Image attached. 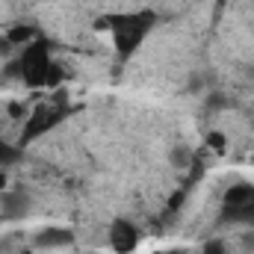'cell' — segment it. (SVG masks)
I'll list each match as a JSON object with an SVG mask.
<instances>
[{
    "label": "cell",
    "instance_id": "1",
    "mask_svg": "<svg viewBox=\"0 0 254 254\" xmlns=\"http://www.w3.org/2000/svg\"><path fill=\"white\" fill-rule=\"evenodd\" d=\"M151 24H154V15H151V12H139V15H113V18L98 21V27H107V30L113 33L116 48H119L122 57L133 54V51L145 42V36L151 33Z\"/></svg>",
    "mask_w": 254,
    "mask_h": 254
},
{
    "label": "cell",
    "instance_id": "2",
    "mask_svg": "<svg viewBox=\"0 0 254 254\" xmlns=\"http://www.w3.org/2000/svg\"><path fill=\"white\" fill-rule=\"evenodd\" d=\"M18 71H21V80L30 83V86L48 83V80H51V71H54V63H51V57H48V42L33 39V42L24 48L21 60H18Z\"/></svg>",
    "mask_w": 254,
    "mask_h": 254
},
{
    "label": "cell",
    "instance_id": "3",
    "mask_svg": "<svg viewBox=\"0 0 254 254\" xmlns=\"http://www.w3.org/2000/svg\"><path fill=\"white\" fill-rule=\"evenodd\" d=\"M222 219L225 222H249L254 225V187L252 184H237L225 192L222 198Z\"/></svg>",
    "mask_w": 254,
    "mask_h": 254
},
{
    "label": "cell",
    "instance_id": "4",
    "mask_svg": "<svg viewBox=\"0 0 254 254\" xmlns=\"http://www.w3.org/2000/svg\"><path fill=\"white\" fill-rule=\"evenodd\" d=\"M136 243H139V234H136V228L125 222V219H119V222H113V228H110V246L116 249L119 254H127L136 249Z\"/></svg>",
    "mask_w": 254,
    "mask_h": 254
},
{
    "label": "cell",
    "instance_id": "5",
    "mask_svg": "<svg viewBox=\"0 0 254 254\" xmlns=\"http://www.w3.org/2000/svg\"><path fill=\"white\" fill-rule=\"evenodd\" d=\"M68 243H71V231H65V228H48L36 237L39 249H60V246H68Z\"/></svg>",
    "mask_w": 254,
    "mask_h": 254
},
{
    "label": "cell",
    "instance_id": "6",
    "mask_svg": "<svg viewBox=\"0 0 254 254\" xmlns=\"http://www.w3.org/2000/svg\"><path fill=\"white\" fill-rule=\"evenodd\" d=\"M3 210H6L9 219L24 216V213H27V201H24V195H6V198H3Z\"/></svg>",
    "mask_w": 254,
    "mask_h": 254
},
{
    "label": "cell",
    "instance_id": "7",
    "mask_svg": "<svg viewBox=\"0 0 254 254\" xmlns=\"http://www.w3.org/2000/svg\"><path fill=\"white\" fill-rule=\"evenodd\" d=\"M12 160H15V151H12V145L0 136V166H3V163H12Z\"/></svg>",
    "mask_w": 254,
    "mask_h": 254
},
{
    "label": "cell",
    "instance_id": "8",
    "mask_svg": "<svg viewBox=\"0 0 254 254\" xmlns=\"http://www.w3.org/2000/svg\"><path fill=\"white\" fill-rule=\"evenodd\" d=\"M172 163H175V166H190L192 157L187 154V148H178V151L172 154Z\"/></svg>",
    "mask_w": 254,
    "mask_h": 254
},
{
    "label": "cell",
    "instance_id": "9",
    "mask_svg": "<svg viewBox=\"0 0 254 254\" xmlns=\"http://www.w3.org/2000/svg\"><path fill=\"white\" fill-rule=\"evenodd\" d=\"M201 254H225V243H219V240H210V243L201 249Z\"/></svg>",
    "mask_w": 254,
    "mask_h": 254
},
{
    "label": "cell",
    "instance_id": "10",
    "mask_svg": "<svg viewBox=\"0 0 254 254\" xmlns=\"http://www.w3.org/2000/svg\"><path fill=\"white\" fill-rule=\"evenodd\" d=\"M207 142H210L216 151H225V136H222V133H210V139H207Z\"/></svg>",
    "mask_w": 254,
    "mask_h": 254
},
{
    "label": "cell",
    "instance_id": "11",
    "mask_svg": "<svg viewBox=\"0 0 254 254\" xmlns=\"http://www.w3.org/2000/svg\"><path fill=\"white\" fill-rule=\"evenodd\" d=\"M246 246H249V249H254V234H246Z\"/></svg>",
    "mask_w": 254,
    "mask_h": 254
},
{
    "label": "cell",
    "instance_id": "12",
    "mask_svg": "<svg viewBox=\"0 0 254 254\" xmlns=\"http://www.w3.org/2000/svg\"><path fill=\"white\" fill-rule=\"evenodd\" d=\"M3 187H6V175L0 172V190H3Z\"/></svg>",
    "mask_w": 254,
    "mask_h": 254
},
{
    "label": "cell",
    "instance_id": "13",
    "mask_svg": "<svg viewBox=\"0 0 254 254\" xmlns=\"http://www.w3.org/2000/svg\"><path fill=\"white\" fill-rule=\"evenodd\" d=\"M216 3H219V6H225V3H228V0H216Z\"/></svg>",
    "mask_w": 254,
    "mask_h": 254
},
{
    "label": "cell",
    "instance_id": "14",
    "mask_svg": "<svg viewBox=\"0 0 254 254\" xmlns=\"http://www.w3.org/2000/svg\"><path fill=\"white\" fill-rule=\"evenodd\" d=\"M21 254H30V252H21Z\"/></svg>",
    "mask_w": 254,
    "mask_h": 254
}]
</instances>
